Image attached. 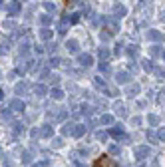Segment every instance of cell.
<instances>
[{
    "label": "cell",
    "instance_id": "obj_1",
    "mask_svg": "<svg viewBox=\"0 0 165 167\" xmlns=\"http://www.w3.org/2000/svg\"><path fill=\"white\" fill-rule=\"evenodd\" d=\"M94 167H117V163L112 159V157L101 155V157H98V159L94 161Z\"/></svg>",
    "mask_w": 165,
    "mask_h": 167
}]
</instances>
